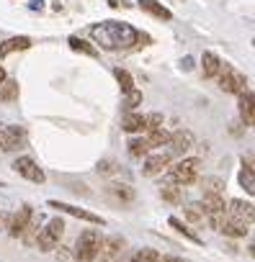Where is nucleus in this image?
<instances>
[{
    "label": "nucleus",
    "mask_w": 255,
    "mask_h": 262,
    "mask_svg": "<svg viewBox=\"0 0 255 262\" xmlns=\"http://www.w3.org/2000/svg\"><path fill=\"white\" fill-rule=\"evenodd\" d=\"M90 36L93 41L101 47V49H108V52H119V49H132L142 34L129 26V24H124V21H103V24H95L90 29Z\"/></svg>",
    "instance_id": "1"
},
{
    "label": "nucleus",
    "mask_w": 255,
    "mask_h": 262,
    "mask_svg": "<svg viewBox=\"0 0 255 262\" xmlns=\"http://www.w3.org/2000/svg\"><path fill=\"white\" fill-rule=\"evenodd\" d=\"M101 244H103V236L98 229H85L80 236H77V244H75V257L77 262H95L98 252H101Z\"/></svg>",
    "instance_id": "2"
},
{
    "label": "nucleus",
    "mask_w": 255,
    "mask_h": 262,
    "mask_svg": "<svg viewBox=\"0 0 255 262\" xmlns=\"http://www.w3.org/2000/svg\"><path fill=\"white\" fill-rule=\"evenodd\" d=\"M217 82H219V88L224 90V93H245L247 90V80H245V75H240L232 64H227V62H222V67H219V72H217Z\"/></svg>",
    "instance_id": "3"
},
{
    "label": "nucleus",
    "mask_w": 255,
    "mask_h": 262,
    "mask_svg": "<svg viewBox=\"0 0 255 262\" xmlns=\"http://www.w3.org/2000/svg\"><path fill=\"white\" fill-rule=\"evenodd\" d=\"M62 234H65V221H62V219H49L47 226L36 234V247H39L42 252H52V249L60 244Z\"/></svg>",
    "instance_id": "4"
},
{
    "label": "nucleus",
    "mask_w": 255,
    "mask_h": 262,
    "mask_svg": "<svg viewBox=\"0 0 255 262\" xmlns=\"http://www.w3.org/2000/svg\"><path fill=\"white\" fill-rule=\"evenodd\" d=\"M199 167H201L199 160H183V162H178V165L170 167L168 178H170L175 185H193L196 178H199Z\"/></svg>",
    "instance_id": "5"
},
{
    "label": "nucleus",
    "mask_w": 255,
    "mask_h": 262,
    "mask_svg": "<svg viewBox=\"0 0 255 262\" xmlns=\"http://www.w3.org/2000/svg\"><path fill=\"white\" fill-rule=\"evenodd\" d=\"M29 134L24 126H0V149L3 152H16L26 144Z\"/></svg>",
    "instance_id": "6"
},
{
    "label": "nucleus",
    "mask_w": 255,
    "mask_h": 262,
    "mask_svg": "<svg viewBox=\"0 0 255 262\" xmlns=\"http://www.w3.org/2000/svg\"><path fill=\"white\" fill-rule=\"evenodd\" d=\"M227 216H232L234 221H242L245 226H250L255 221V206L242 201V198H234L227 203Z\"/></svg>",
    "instance_id": "7"
},
{
    "label": "nucleus",
    "mask_w": 255,
    "mask_h": 262,
    "mask_svg": "<svg viewBox=\"0 0 255 262\" xmlns=\"http://www.w3.org/2000/svg\"><path fill=\"white\" fill-rule=\"evenodd\" d=\"M13 170L21 175V178H26V180H31V183H44L47 180V175H44V170L31 160V157H18L16 162H13Z\"/></svg>",
    "instance_id": "8"
},
{
    "label": "nucleus",
    "mask_w": 255,
    "mask_h": 262,
    "mask_svg": "<svg viewBox=\"0 0 255 262\" xmlns=\"http://www.w3.org/2000/svg\"><path fill=\"white\" fill-rule=\"evenodd\" d=\"M49 208H57V211H62V213H70V216H75V219H83V221H88V224H95V226H103L106 221L98 216V213H93V211H85V208H77V206H70V203H62V201H49Z\"/></svg>",
    "instance_id": "9"
},
{
    "label": "nucleus",
    "mask_w": 255,
    "mask_h": 262,
    "mask_svg": "<svg viewBox=\"0 0 255 262\" xmlns=\"http://www.w3.org/2000/svg\"><path fill=\"white\" fill-rule=\"evenodd\" d=\"M191 147H193V134H191L188 128H181V131H175V134L170 137L168 152H170L173 157H181V155H186Z\"/></svg>",
    "instance_id": "10"
},
{
    "label": "nucleus",
    "mask_w": 255,
    "mask_h": 262,
    "mask_svg": "<svg viewBox=\"0 0 255 262\" xmlns=\"http://www.w3.org/2000/svg\"><path fill=\"white\" fill-rule=\"evenodd\" d=\"M31 219H34V211H31V206H21V208H18V213H13V216H11L8 234H11V236H24V231L29 229Z\"/></svg>",
    "instance_id": "11"
},
{
    "label": "nucleus",
    "mask_w": 255,
    "mask_h": 262,
    "mask_svg": "<svg viewBox=\"0 0 255 262\" xmlns=\"http://www.w3.org/2000/svg\"><path fill=\"white\" fill-rule=\"evenodd\" d=\"M237 111H240V118L245 126H255V93H250V90L240 93Z\"/></svg>",
    "instance_id": "12"
},
{
    "label": "nucleus",
    "mask_w": 255,
    "mask_h": 262,
    "mask_svg": "<svg viewBox=\"0 0 255 262\" xmlns=\"http://www.w3.org/2000/svg\"><path fill=\"white\" fill-rule=\"evenodd\" d=\"M121 249H124V239L121 236H108V239H103L95 262H113L121 254Z\"/></svg>",
    "instance_id": "13"
},
{
    "label": "nucleus",
    "mask_w": 255,
    "mask_h": 262,
    "mask_svg": "<svg viewBox=\"0 0 255 262\" xmlns=\"http://www.w3.org/2000/svg\"><path fill=\"white\" fill-rule=\"evenodd\" d=\"M170 162H173V155H170V152H158V155H150V157H147V162H145V170H142V172H145L147 178L160 175V172H163Z\"/></svg>",
    "instance_id": "14"
},
{
    "label": "nucleus",
    "mask_w": 255,
    "mask_h": 262,
    "mask_svg": "<svg viewBox=\"0 0 255 262\" xmlns=\"http://www.w3.org/2000/svg\"><path fill=\"white\" fill-rule=\"evenodd\" d=\"M106 195L113 198L116 203H132L134 201V188L124 185V183H111V185H106Z\"/></svg>",
    "instance_id": "15"
},
{
    "label": "nucleus",
    "mask_w": 255,
    "mask_h": 262,
    "mask_svg": "<svg viewBox=\"0 0 255 262\" xmlns=\"http://www.w3.org/2000/svg\"><path fill=\"white\" fill-rule=\"evenodd\" d=\"M217 231H222L224 236H245L247 234V226L242 224V221H234L232 216H224L222 221H219V226H217Z\"/></svg>",
    "instance_id": "16"
},
{
    "label": "nucleus",
    "mask_w": 255,
    "mask_h": 262,
    "mask_svg": "<svg viewBox=\"0 0 255 262\" xmlns=\"http://www.w3.org/2000/svg\"><path fill=\"white\" fill-rule=\"evenodd\" d=\"M29 47H31V39L29 36H11V39H6L3 44H0V57H8L13 52H24Z\"/></svg>",
    "instance_id": "17"
},
{
    "label": "nucleus",
    "mask_w": 255,
    "mask_h": 262,
    "mask_svg": "<svg viewBox=\"0 0 255 262\" xmlns=\"http://www.w3.org/2000/svg\"><path fill=\"white\" fill-rule=\"evenodd\" d=\"M121 128L126 134H137V131H147V123H145V116L140 113H126L121 118Z\"/></svg>",
    "instance_id": "18"
},
{
    "label": "nucleus",
    "mask_w": 255,
    "mask_h": 262,
    "mask_svg": "<svg viewBox=\"0 0 255 262\" xmlns=\"http://www.w3.org/2000/svg\"><path fill=\"white\" fill-rule=\"evenodd\" d=\"M140 8H142L145 13H150V16L160 18V21H170V18H173V13H170L165 6H160L158 0H140Z\"/></svg>",
    "instance_id": "19"
},
{
    "label": "nucleus",
    "mask_w": 255,
    "mask_h": 262,
    "mask_svg": "<svg viewBox=\"0 0 255 262\" xmlns=\"http://www.w3.org/2000/svg\"><path fill=\"white\" fill-rule=\"evenodd\" d=\"M237 183H240V188L247 193V195H255V170L252 167H240V172H237Z\"/></svg>",
    "instance_id": "20"
},
{
    "label": "nucleus",
    "mask_w": 255,
    "mask_h": 262,
    "mask_svg": "<svg viewBox=\"0 0 255 262\" xmlns=\"http://www.w3.org/2000/svg\"><path fill=\"white\" fill-rule=\"evenodd\" d=\"M201 67H204V75H206V77H217V72H219V67H222V59H219L214 52H204Z\"/></svg>",
    "instance_id": "21"
},
{
    "label": "nucleus",
    "mask_w": 255,
    "mask_h": 262,
    "mask_svg": "<svg viewBox=\"0 0 255 262\" xmlns=\"http://www.w3.org/2000/svg\"><path fill=\"white\" fill-rule=\"evenodd\" d=\"M170 137H173L170 131H165V128L160 126V128L150 131V134H147L145 139H147V144H150V147L155 149V147H165V144H170Z\"/></svg>",
    "instance_id": "22"
},
{
    "label": "nucleus",
    "mask_w": 255,
    "mask_h": 262,
    "mask_svg": "<svg viewBox=\"0 0 255 262\" xmlns=\"http://www.w3.org/2000/svg\"><path fill=\"white\" fill-rule=\"evenodd\" d=\"M16 98H18V82L16 80L0 82V103H13Z\"/></svg>",
    "instance_id": "23"
},
{
    "label": "nucleus",
    "mask_w": 255,
    "mask_h": 262,
    "mask_svg": "<svg viewBox=\"0 0 255 262\" xmlns=\"http://www.w3.org/2000/svg\"><path fill=\"white\" fill-rule=\"evenodd\" d=\"M170 226H173V229H175L178 234H183L186 239H191V242H196V244H201V236H199V234H196V231H193L191 226H186V224H183L181 219H175V216H170Z\"/></svg>",
    "instance_id": "24"
},
{
    "label": "nucleus",
    "mask_w": 255,
    "mask_h": 262,
    "mask_svg": "<svg viewBox=\"0 0 255 262\" xmlns=\"http://www.w3.org/2000/svg\"><path fill=\"white\" fill-rule=\"evenodd\" d=\"M67 44H70V49L72 52H80V54H88V57H95L98 52H95V47H90L88 41H83L80 36H70L67 39Z\"/></svg>",
    "instance_id": "25"
},
{
    "label": "nucleus",
    "mask_w": 255,
    "mask_h": 262,
    "mask_svg": "<svg viewBox=\"0 0 255 262\" xmlns=\"http://www.w3.org/2000/svg\"><path fill=\"white\" fill-rule=\"evenodd\" d=\"M186 219H188L191 224H201V221H209V216H206V211H204V206H201V203H191V206L186 208Z\"/></svg>",
    "instance_id": "26"
},
{
    "label": "nucleus",
    "mask_w": 255,
    "mask_h": 262,
    "mask_svg": "<svg viewBox=\"0 0 255 262\" xmlns=\"http://www.w3.org/2000/svg\"><path fill=\"white\" fill-rule=\"evenodd\" d=\"M113 77H116V82H119V88L124 93H132L134 90V80H132V75L126 72V70H113Z\"/></svg>",
    "instance_id": "27"
},
{
    "label": "nucleus",
    "mask_w": 255,
    "mask_h": 262,
    "mask_svg": "<svg viewBox=\"0 0 255 262\" xmlns=\"http://www.w3.org/2000/svg\"><path fill=\"white\" fill-rule=\"evenodd\" d=\"M160 195H163L168 203H173V206H178V203L183 201L181 188H173V185H163V188H160Z\"/></svg>",
    "instance_id": "28"
},
{
    "label": "nucleus",
    "mask_w": 255,
    "mask_h": 262,
    "mask_svg": "<svg viewBox=\"0 0 255 262\" xmlns=\"http://www.w3.org/2000/svg\"><path fill=\"white\" fill-rule=\"evenodd\" d=\"M150 149H152V147L147 144V139H132V142H129V155H132V157H145Z\"/></svg>",
    "instance_id": "29"
},
{
    "label": "nucleus",
    "mask_w": 255,
    "mask_h": 262,
    "mask_svg": "<svg viewBox=\"0 0 255 262\" xmlns=\"http://www.w3.org/2000/svg\"><path fill=\"white\" fill-rule=\"evenodd\" d=\"M132 259H134V262H160V254H158L155 249H140Z\"/></svg>",
    "instance_id": "30"
},
{
    "label": "nucleus",
    "mask_w": 255,
    "mask_h": 262,
    "mask_svg": "<svg viewBox=\"0 0 255 262\" xmlns=\"http://www.w3.org/2000/svg\"><path fill=\"white\" fill-rule=\"evenodd\" d=\"M140 103H142V93H140V90H132V93H126V98H124V105H126V111L137 108Z\"/></svg>",
    "instance_id": "31"
},
{
    "label": "nucleus",
    "mask_w": 255,
    "mask_h": 262,
    "mask_svg": "<svg viewBox=\"0 0 255 262\" xmlns=\"http://www.w3.org/2000/svg\"><path fill=\"white\" fill-rule=\"evenodd\" d=\"M95 170H98L101 175H113V172H119V165H116V162H111V160H101Z\"/></svg>",
    "instance_id": "32"
},
{
    "label": "nucleus",
    "mask_w": 255,
    "mask_h": 262,
    "mask_svg": "<svg viewBox=\"0 0 255 262\" xmlns=\"http://www.w3.org/2000/svg\"><path fill=\"white\" fill-rule=\"evenodd\" d=\"M222 185H224V183H222L219 178H209V180H204V190H206V193H219V195H222Z\"/></svg>",
    "instance_id": "33"
},
{
    "label": "nucleus",
    "mask_w": 255,
    "mask_h": 262,
    "mask_svg": "<svg viewBox=\"0 0 255 262\" xmlns=\"http://www.w3.org/2000/svg\"><path fill=\"white\" fill-rule=\"evenodd\" d=\"M145 123H147V131H155V128L163 126V116L160 113H150V116H145Z\"/></svg>",
    "instance_id": "34"
},
{
    "label": "nucleus",
    "mask_w": 255,
    "mask_h": 262,
    "mask_svg": "<svg viewBox=\"0 0 255 262\" xmlns=\"http://www.w3.org/2000/svg\"><path fill=\"white\" fill-rule=\"evenodd\" d=\"M8 226H11V213L0 211V231H8Z\"/></svg>",
    "instance_id": "35"
},
{
    "label": "nucleus",
    "mask_w": 255,
    "mask_h": 262,
    "mask_svg": "<svg viewBox=\"0 0 255 262\" xmlns=\"http://www.w3.org/2000/svg\"><path fill=\"white\" fill-rule=\"evenodd\" d=\"M242 165L245 167H255V155H242Z\"/></svg>",
    "instance_id": "36"
},
{
    "label": "nucleus",
    "mask_w": 255,
    "mask_h": 262,
    "mask_svg": "<svg viewBox=\"0 0 255 262\" xmlns=\"http://www.w3.org/2000/svg\"><path fill=\"white\" fill-rule=\"evenodd\" d=\"M42 6H44V0H31V8L34 11H42Z\"/></svg>",
    "instance_id": "37"
},
{
    "label": "nucleus",
    "mask_w": 255,
    "mask_h": 262,
    "mask_svg": "<svg viewBox=\"0 0 255 262\" xmlns=\"http://www.w3.org/2000/svg\"><path fill=\"white\" fill-rule=\"evenodd\" d=\"M247 252H250V254H252V257H255V236H252V239H250V247H247Z\"/></svg>",
    "instance_id": "38"
},
{
    "label": "nucleus",
    "mask_w": 255,
    "mask_h": 262,
    "mask_svg": "<svg viewBox=\"0 0 255 262\" xmlns=\"http://www.w3.org/2000/svg\"><path fill=\"white\" fill-rule=\"evenodd\" d=\"M3 80H8V77H6V70L0 67V82H3Z\"/></svg>",
    "instance_id": "39"
},
{
    "label": "nucleus",
    "mask_w": 255,
    "mask_h": 262,
    "mask_svg": "<svg viewBox=\"0 0 255 262\" xmlns=\"http://www.w3.org/2000/svg\"><path fill=\"white\" fill-rule=\"evenodd\" d=\"M163 262H181V259H175V257H165Z\"/></svg>",
    "instance_id": "40"
},
{
    "label": "nucleus",
    "mask_w": 255,
    "mask_h": 262,
    "mask_svg": "<svg viewBox=\"0 0 255 262\" xmlns=\"http://www.w3.org/2000/svg\"><path fill=\"white\" fill-rule=\"evenodd\" d=\"M119 262H134L132 257H124V259H119Z\"/></svg>",
    "instance_id": "41"
},
{
    "label": "nucleus",
    "mask_w": 255,
    "mask_h": 262,
    "mask_svg": "<svg viewBox=\"0 0 255 262\" xmlns=\"http://www.w3.org/2000/svg\"><path fill=\"white\" fill-rule=\"evenodd\" d=\"M252 44H255V41H252Z\"/></svg>",
    "instance_id": "42"
},
{
    "label": "nucleus",
    "mask_w": 255,
    "mask_h": 262,
    "mask_svg": "<svg viewBox=\"0 0 255 262\" xmlns=\"http://www.w3.org/2000/svg\"><path fill=\"white\" fill-rule=\"evenodd\" d=\"M181 262H183V259H181Z\"/></svg>",
    "instance_id": "43"
}]
</instances>
